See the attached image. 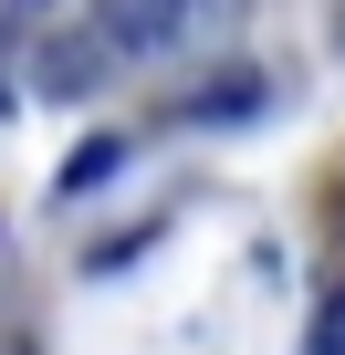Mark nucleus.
I'll use <instances>...</instances> for the list:
<instances>
[{
	"instance_id": "1",
	"label": "nucleus",
	"mask_w": 345,
	"mask_h": 355,
	"mask_svg": "<svg viewBox=\"0 0 345 355\" xmlns=\"http://www.w3.org/2000/svg\"><path fill=\"white\" fill-rule=\"evenodd\" d=\"M94 32L115 53H167L189 32V0H94Z\"/></svg>"
},
{
	"instance_id": "2",
	"label": "nucleus",
	"mask_w": 345,
	"mask_h": 355,
	"mask_svg": "<svg viewBox=\"0 0 345 355\" xmlns=\"http://www.w3.org/2000/svg\"><path fill=\"white\" fill-rule=\"evenodd\" d=\"M94 73H105V53L74 42V32H53V42L32 53V84H42V94H94Z\"/></svg>"
},
{
	"instance_id": "3",
	"label": "nucleus",
	"mask_w": 345,
	"mask_h": 355,
	"mask_svg": "<svg viewBox=\"0 0 345 355\" xmlns=\"http://www.w3.org/2000/svg\"><path fill=\"white\" fill-rule=\"evenodd\" d=\"M251 105H262V73H220V84H199V115H210V125H251Z\"/></svg>"
},
{
	"instance_id": "4",
	"label": "nucleus",
	"mask_w": 345,
	"mask_h": 355,
	"mask_svg": "<svg viewBox=\"0 0 345 355\" xmlns=\"http://www.w3.org/2000/svg\"><path fill=\"white\" fill-rule=\"evenodd\" d=\"M115 167H126V146H115V136H94V146H74L63 189H94V178H115Z\"/></svg>"
},
{
	"instance_id": "5",
	"label": "nucleus",
	"mask_w": 345,
	"mask_h": 355,
	"mask_svg": "<svg viewBox=\"0 0 345 355\" xmlns=\"http://www.w3.org/2000/svg\"><path fill=\"white\" fill-rule=\"evenodd\" d=\"M303 345H314V355H345V282L324 293V313H314V334H303Z\"/></svg>"
},
{
	"instance_id": "6",
	"label": "nucleus",
	"mask_w": 345,
	"mask_h": 355,
	"mask_svg": "<svg viewBox=\"0 0 345 355\" xmlns=\"http://www.w3.org/2000/svg\"><path fill=\"white\" fill-rule=\"evenodd\" d=\"M0 355H32V345H0Z\"/></svg>"
},
{
	"instance_id": "7",
	"label": "nucleus",
	"mask_w": 345,
	"mask_h": 355,
	"mask_svg": "<svg viewBox=\"0 0 345 355\" xmlns=\"http://www.w3.org/2000/svg\"><path fill=\"white\" fill-rule=\"evenodd\" d=\"M335 32H345V11H335Z\"/></svg>"
}]
</instances>
